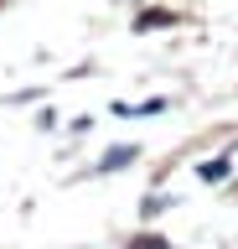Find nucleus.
<instances>
[{
	"mask_svg": "<svg viewBox=\"0 0 238 249\" xmlns=\"http://www.w3.org/2000/svg\"><path fill=\"white\" fill-rule=\"evenodd\" d=\"M129 156H135V151H129V145H114V151L104 156V171H114V166H125Z\"/></svg>",
	"mask_w": 238,
	"mask_h": 249,
	"instance_id": "nucleus-1",
	"label": "nucleus"
},
{
	"mask_svg": "<svg viewBox=\"0 0 238 249\" xmlns=\"http://www.w3.org/2000/svg\"><path fill=\"white\" fill-rule=\"evenodd\" d=\"M222 171H228V161H207V166H202V177H207V182H218Z\"/></svg>",
	"mask_w": 238,
	"mask_h": 249,
	"instance_id": "nucleus-2",
	"label": "nucleus"
}]
</instances>
